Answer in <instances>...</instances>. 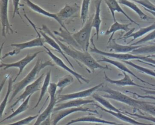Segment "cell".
Here are the masks:
<instances>
[{"instance_id":"obj_16","label":"cell","mask_w":155,"mask_h":125,"mask_svg":"<svg viewBox=\"0 0 155 125\" xmlns=\"http://www.w3.org/2000/svg\"><path fill=\"white\" fill-rule=\"evenodd\" d=\"M108 46L107 47L110 49V50H113L116 53H128L131 52L134 50L138 49L142 46L138 45V46H131V45H122L117 43L116 42V39H113L110 42H108Z\"/></svg>"},{"instance_id":"obj_33","label":"cell","mask_w":155,"mask_h":125,"mask_svg":"<svg viewBox=\"0 0 155 125\" xmlns=\"http://www.w3.org/2000/svg\"><path fill=\"white\" fill-rule=\"evenodd\" d=\"M13 80H12V76H9V79H8V87H7V92L5 94V96L4 98V100L2 101L1 103V116L2 117L3 115V113L4 112L5 108L6 107L7 101L8 100V98L10 96V93L11 92H12V89H13Z\"/></svg>"},{"instance_id":"obj_24","label":"cell","mask_w":155,"mask_h":125,"mask_svg":"<svg viewBox=\"0 0 155 125\" xmlns=\"http://www.w3.org/2000/svg\"><path fill=\"white\" fill-rule=\"evenodd\" d=\"M97 106L98 107H99L102 110H103V111H104L105 112H107L108 113L111 114L114 117L117 118L118 119H119V120H122L123 121H125V122L132 124H134V125H153L152 124H146V123H140V122H139L137 121H136L135 120H134V119H133V118H130V117H128L127 115H125L122 112H113V111L108 110L107 109H104L103 107H101L99 106Z\"/></svg>"},{"instance_id":"obj_18","label":"cell","mask_w":155,"mask_h":125,"mask_svg":"<svg viewBox=\"0 0 155 125\" xmlns=\"http://www.w3.org/2000/svg\"><path fill=\"white\" fill-rule=\"evenodd\" d=\"M123 74H124V78L120 79H112L111 78H110L105 73H104V75H105V80L107 82H108L111 84H116L117 86H137V87H143V86L139 85L137 84H136V83L134 82V81H133L131 79V78H130V76L127 73V72H122Z\"/></svg>"},{"instance_id":"obj_39","label":"cell","mask_w":155,"mask_h":125,"mask_svg":"<svg viewBox=\"0 0 155 125\" xmlns=\"http://www.w3.org/2000/svg\"><path fill=\"white\" fill-rule=\"evenodd\" d=\"M38 117V115H34V116H28L24 119H22L19 121H18L16 122L11 123V124H5V125H26L29 124L30 123H31L33 120H34L35 119L37 118Z\"/></svg>"},{"instance_id":"obj_10","label":"cell","mask_w":155,"mask_h":125,"mask_svg":"<svg viewBox=\"0 0 155 125\" xmlns=\"http://www.w3.org/2000/svg\"><path fill=\"white\" fill-rule=\"evenodd\" d=\"M44 47L47 50V53L48 55V56H50V57L51 58V59L53 60V61L54 62V63L57 65L58 66L61 67L62 69H64L65 70L67 71L68 72H69L71 75H72L73 76H74L78 80V82L80 83V84H82V82H81V80L83 81V82H85L86 83H89V80L85 78L82 75L79 74V73L75 72L74 70L70 69L69 67H68L65 63L58 56H57L56 55H55L52 52L50 51V50L47 48L46 46H44Z\"/></svg>"},{"instance_id":"obj_27","label":"cell","mask_w":155,"mask_h":125,"mask_svg":"<svg viewBox=\"0 0 155 125\" xmlns=\"http://www.w3.org/2000/svg\"><path fill=\"white\" fill-rule=\"evenodd\" d=\"M117 1L119 4H122L124 5H125V6L129 7L130 8H131V10H133L134 12H135L139 15V16L140 17V18L141 19H142V20H148L150 18L146 14H145L141 10V9H140L138 7V6L134 2H133L130 1L128 0H118Z\"/></svg>"},{"instance_id":"obj_22","label":"cell","mask_w":155,"mask_h":125,"mask_svg":"<svg viewBox=\"0 0 155 125\" xmlns=\"http://www.w3.org/2000/svg\"><path fill=\"white\" fill-rule=\"evenodd\" d=\"M40 34L41 35H42V36L44 38V41L46 43H47L48 44H49L52 48L54 49L57 52H58L59 53H60L63 56L64 58L65 59V60L68 62V63L70 65V66L71 67H73V70H74V67L73 65L71 64V62L70 61V60L68 59V58L67 57V56L65 55V53H64L63 50H62V49L61 48L60 46L58 44V43L56 42V41L55 39H54L53 38H51L50 36L47 35V33L45 32H44V31H40Z\"/></svg>"},{"instance_id":"obj_26","label":"cell","mask_w":155,"mask_h":125,"mask_svg":"<svg viewBox=\"0 0 155 125\" xmlns=\"http://www.w3.org/2000/svg\"><path fill=\"white\" fill-rule=\"evenodd\" d=\"M130 24H121V23L118 22L117 21H115L105 32L106 35L111 34L108 42H110L111 41L113 36L116 32L119 31V30H124L125 32H130L131 30L130 29V28L128 27Z\"/></svg>"},{"instance_id":"obj_32","label":"cell","mask_w":155,"mask_h":125,"mask_svg":"<svg viewBox=\"0 0 155 125\" xmlns=\"http://www.w3.org/2000/svg\"><path fill=\"white\" fill-rule=\"evenodd\" d=\"M74 81L73 77L71 75H68L59 79L58 83H57V86L58 88V90H57V95H60L61 92L63 90V89L66 87L67 86H69L71 83H73Z\"/></svg>"},{"instance_id":"obj_15","label":"cell","mask_w":155,"mask_h":125,"mask_svg":"<svg viewBox=\"0 0 155 125\" xmlns=\"http://www.w3.org/2000/svg\"><path fill=\"white\" fill-rule=\"evenodd\" d=\"M98 62H108V63H110L112 65H113L114 66L116 67L117 69H119V70H122V72H125L130 75H131L132 76H133L134 77H135L136 79H137L138 80L140 81L142 83H147L148 84H150L151 86H155L154 84H151L148 82H146L145 81L143 80L142 79L140 78L139 77H138L137 75H136L132 71H131L124 64L122 63V62L121 61H117V60H113V59H111L110 58H106V57H102L101 59H99L97 60Z\"/></svg>"},{"instance_id":"obj_7","label":"cell","mask_w":155,"mask_h":125,"mask_svg":"<svg viewBox=\"0 0 155 125\" xmlns=\"http://www.w3.org/2000/svg\"><path fill=\"white\" fill-rule=\"evenodd\" d=\"M42 52V51L36 52H35V53H34L33 54H31V55L27 54L22 59H21V60L15 62H12V63H4V62H1V65H0V67L1 68H3V69H4V70L8 69L9 68H12V67L18 68L19 69V72L16 75L15 78L13 79V82H15V81L16 80L18 77L21 74V73L22 72L23 70L25 69L26 66L28 64H29L33 59H34L39 53H41Z\"/></svg>"},{"instance_id":"obj_38","label":"cell","mask_w":155,"mask_h":125,"mask_svg":"<svg viewBox=\"0 0 155 125\" xmlns=\"http://www.w3.org/2000/svg\"><path fill=\"white\" fill-rule=\"evenodd\" d=\"M155 39V30L150 32L147 35L144 36L143 38H141L140 40L136 41V42L131 44V46H138L139 44L147 42L150 41H153Z\"/></svg>"},{"instance_id":"obj_46","label":"cell","mask_w":155,"mask_h":125,"mask_svg":"<svg viewBox=\"0 0 155 125\" xmlns=\"http://www.w3.org/2000/svg\"><path fill=\"white\" fill-rule=\"evenodd\" d=\"M51 116H49L45 120L42 122L39 125H51Z\"/></svg>"},{"instance_id":"obj_21","label":"cell","mask_w":155,"mask_h":125,"mask_svg":"<svg viewBox=\"0 0 155 125\" xmlns=\"http://www.w3.org/2000/svg\"><path fill=\"white\" fill-rule=\"evenodd\" d=\"M79 7L76 4L73 5H69L66 4L65 6L56 13V15L58 18L63 22L64 20L69 18L74 13H76L79 10Z\"/></svg>"},{"instance_id":"obj_25","label":"cell","mask_w":155,"mask_h":125,"mask_svg":"<svg viewBox=\"0 0 155 125\" xmlns=\"http://www.w3.org/2000/svg\"><path fill=\"white\" fill-rule=\"evenodd\" d=\"M102 0H97L96 3V11L94 15V17L92 20V27L96 30V34L97 35V39L99 38L100 27L102 22V20L101 19L100 14H101V4Z\"/></svg>"},{"instance_id":"obj_43","label":"cell","mask_w":155,"mask_h":125,"mask_svg":"<svg viewBox=\"0 0 155 125\" xmlns=\"http://www.w3.org/2000/svg\"><path fill=\"white\" fill-rule=\"evenodd\" d=\"M131 115H133L135 116L137 118H141V119H144V120H147L148 121H151L152 122H154L155 123V117L153 116V115H149V116H144V115H138V114H131L129 113Z\"/></svg>"},{"instance_id":"obj_40","label":"cell","mask_w":155,"mask_h":125,"mask_svg":"<svg viewBox=\"0 0 155 125\" xmlns=\"http://www.w3.org/2000/svg\"><path fill=\"white\" fill-rule=\"evenodd\" d=\"M134 1L141 5L145 8L155 12V5L151 3L149 0H138V1Z\"/></svg>"},{"instance_id":"obj_53","label":"cell","mask_w":155,"mask_h":125,"mask_svg":"<svg viewBox=\"0 0 155 125\" xmlns=\"http://www.w3.org/2000/svg\"><path fill=\"white\" fill-rule=\"evenodd\" d=\"M102 125H104V124H102ZM107 125H109V124H107Z\"/></svg>"},{"instance_id":"obj_6","label":"cell","mask_w":155,"mask_h":125,"mask_svg":"<svg viewBox=\"0 0 155 125\" xmlns=\"http://www.w3.org/2000/svg\"><path fill=\"white\" fill-rule=\"evenodd\" d=\"M91 42L93 45V47L90 49V51L91 52L97 53L101 55H103L105 56H108L110 58H116L117 59H119L121 61H129L130 59H136V60H143L144 56H138L136 55H133L132 53H109L106 52L105 51L98 49L94 45L93 39H91Z\"/></svg>"},{"instance_id":"obj_17","label":"cell","mask_w":155,"mask_h":125,"mask_svg":"<svg viewBox=\"0 0 155 125\" xmlns=\"http://www.w3.org/2000/svg\"><path fill=\"white\" fill-rule=\"evenodd\" d=\"M105 4H107V7H108L111 15L113 16V20L114 21H116V18H115V14L114 12H119L121 13L122 14H123L132 23H134L137 25H139L136 21H134L133 19H131L124 10L123 9L121 8V7L119 5V3L118 2V1L117 0H104Z\"/></svg>"},{"instance_id":"obj_51","label":"cell","mask_w":155,"mask_h":125,"mask_svg":"<svg viewBox=\"0 0 155 125\" xmlns=\"http://www.w3.org/2000/svg\"><path fill=\"white\" fill-rule=\"evenodd\" d=\"M152 103V104H153L155 105V102H154V103Z\"/></svg>"},{"instance_id":"obj_4","label":"cell","mask_w":155,"mask_h":125,"mask_svg":"<svg viewBox=\"0 0 155 125\" xmlns=\"http://www.w3.org/2000/svg\"><path fill=\"white\" fill-rule=\"evenodd\" d=\"M92 20L91 18L89 19L79 31L72 34L73 37L83 51H88L89 47L90 35L93 27Z\"/></svg>"},{"instance_id":"obj_2","label":"cell","mask_w":155,"mask_h":125,"mask_svg":"<svg viewBox=\"0 0 155 125\" xmlns=\"http://www.w3.org/2000/svg\"><path fill=\"white\" fill-rule=\"evenodd\" d=\"M54 64L51 61L48 60L46 61H42V59L39 58L38 59L35 65L33 66L30 72L20 81L13 85L12 89V95L10 99V101H12L15 96L19 93L23 89L25 88L26 86L32 83L36 78V75L43 69L47 66H53Z\"/></svg>"},{"instance_id":"obj_44","label":"cell","mask_w":155,"mask_h":125,"mask_svg":"<svg viewBox=\"0 0 155 125\" xmlns=\"http://www.w3.org/2000/svg\"><path fill=\"white\" fill-rule=\"evenodd\" d=\"M127 92H129L133 95H134L136 96H137L138 98H149V99H151L153 100H155V95H141L139 94H137L136 93H134V92H131L130 91H127Z\"/></svg>"},{"instance_id":"obj_52","label":"cell","mask_w":155,"mask_h":125,"mask_svg":"<svg viewBox=\"0 0 155 125\" xmlns=\"http://www.w3.org/2000/svg\"><path fill=\"white\" fill-rule=\"evenodd\" d=\"M153 42H154V43H155V39H154V40H153Z\"/></svg>"},{"instance_id":"obj_55","label":"cell","mask_w":155,"mask_h":125,"mask_svg":"<svg viewBox=\"0 0 155 125\" xmlns=\"http://www.w3.org/2000/svg\"><path fill=\"white\" fill-rule=\"evenodd\" d=\"M154 1H155V0H154Z\"/></svg>"},{"instance_id":"obj_8","label":"cell","mask_w":155,"mask_h":125,"mask_svg":"<svg viewBox=\"0 0 155 125\" xmlns=\"http://www.w3.org/2000/svg\"><path fill=\"white\" fill-rule=\"evenodd\" d=\"M104 86V83H100L94 87L91 88L83 90L81 91H79L77 92L68 93V94H63V95H58L56 96L57 98V103H60L61 101H65L70 100L74 99H81L83 98H85L92 95L94 93L95 91L97 90L99 88Z\"/></svg>"},{"instance_id":"obj_49","label":"cell","mask_w":155,"mask_h":125,"mask_svg":"<svg viewBox=\"0 0 155 125\" xmlns=\"http://www.w3.org/2000/svg\"><path fill=\"white\" fill-rule=\"evenodd\" d=\"M144 9H145V10H146L147 12H149V13H150L151 14H152L154 17H155V12H153V11H151V10H148V9H147V8H144Z\"/></svg>"},{"instance_id":"obj_54","label":"cell","mask_w":155,"mask_h":125,"mask_svg":"<svg viewBox=\"0 0 155 125\" xmlns=\"http://www.w3.org/2000/svg\"><path fill=\"white\" fill-rule=\"evenodd\" d=\"M133 1H138V0H133Z\"/></svg>"},{"instance_id":"obj_45","label":"cell","mask_w":155,"mask_h":125,"mask_svg":"<svg viewBox=\"0 0 155 125\" xmlns=\"http://www.w3.org/2000/svg\"><path fill=\"white\" fill-rule=\"evenodd\" d=\"M142 61H145V62H150L151 64H153L155 65V59H154L153 58H151L148 57V56H144L143 60H142Z\"/></svg>"},{"instance_id":"obj_20","label":"cell","mask_w":155,"mask_h":125,"mask_svg":"<svg viewBox=\"0 0 155 125\" xmlns=\"http://www.w3.org/2000/svg\"><path fill=\"white\" fill-rule=\"evenodd\" d=\"M53 33H54V34L57 36H59V37L63 38V39H59L61 41H63V42H65L67 43H68L69 45L71 46L72 47H73V48L78 49L79 50H82L81 47H80V46L77 43V42L75 41V39H74V38L72 36V34H71V33L69 31H67L65 29H62V28H60L59 29V32L58 31H54Z\"/></svg>"},{"instance_id":"obj_37","label":"cell","mask_w":155,"mask_h":125,"mask_svg":"<svg viewBox=\"0 0 155 125\" xmlns=\"http://www.w3.org/2000/svg\"><path fill=\"white\" fill-rule=\"evenodd\" d=\"M138 109L147 112L151 115L155 117V105L151 103L141 101Z\"/></svg>"},{"instance_id":"obj_48","label":"cell","mask_w":155,"mask_h":125,"mask_svg":"<svg viewBox=\"0 0 155 125\" xmlns=\"http://www.w3.org/2000/svg\"><path fill=\"white\" fill-rule=\"evenodd\" d=\"M137 61H139V62H142V63H143V64H147V65H148V66H151V67L155 68V65H154V64H151V63H150V62H145V61H142V60H137Z\"/></svg>"},{"instance_id":"obj_34","label":"cell","mask_w":155,"mask_h":125,"mask_svg":"<svg viewBox=\"0 0 155 125\" xmlns=\"http://www.w3.org/2000/svg\"><path fill=\"white\" fill-rule=\"evenodd\" d=\"M90 2V0H82L81 7V19L82 20V24H85L87 22L88 15Z\"/></svg>"},{"instance_id":"obj_3","label":"cell","mask_w":155,"mask_h":125,"mask_svg":"<svg viewBox=\"0 0 155 125\" xmlns=\"http://www.w3.org/2000/svg\"><path fill=\"white\" fill-rule=\"evenodd\" d=\"M97 90L104 92L106 93V94L102 95V96L104 98L112 99L123 103L136 109H138L139 106L141 102V101H139L133 98H131L129 96L126 95L125 94L118 90L112 89L108 86H102L101 88H99Z\"/></svg>"},{"instance_id":"obj_36","label":"cell","mask_w":155,"mask_h":125,"mask_svg":"<svg viewBox=\"0 0 155 125\" xmlns=\"http://www.w3.org/2000/svg\"><path fill=\"white\" fill-rule=\"evenodd\" d=\"M133 55L145 54V53H155V44L142 46L131 52Z\"/></svg>"},{"instance_id":"obj_14","label":"cell","mask_w":155,"mask_h":125,"mask_svg":"<svg viewBox=\"0 0 155 125\" xmlns=\"http://www.w3.org/2000/svg\"><path fill=\"white\" fill-rule=\"evenodd\" d=\"M94 101L91 100H83L82 98L81 99H74V100H70L68 101H67L65 103H59L55 106L53 112H57L58 110H60L61 109H66V108H70V107H79L82 105H84L86 104L89 103H93Z\"/></svg>"},{"instance_id":"obj_41","label":"cell","mask_w":155,"mask_h":125,"mask_svg":"<svg viewBox=\"0 0 155 125\" xmlns=\"http://www.w3.org/2000/svg\"><path fill=\"white\" fill-rule=\"evenodd\" d=\"M57 89H58L57 84H56L54 83H50V86L48 89V91H47L48 93V95H49L50 100L56 98V93L57 92Z\"/></svg>"},{"instance_id":"obj_23","label":"cell","mask_w":155,"mask_h":125,"mask_svg":"<svg viewBox=\"0 0 155 125\" xmlns=\"http://www.w3.org/2000/svg\"><path fill=\"white\" fill-rule=\"evenodd\" d=\"M57 103V98L50 99V102L45 109V110L38 115L35 123L33 125H39L42 122L45 120L49 116L51 115V113L53 112V109Z\"/></svg>"},{"instance_id":"obj_30","label":"cell","mask_w":155,"mask_h":125,"mask_svg":"<svg viewBox=\"0 0 155 125\" xmlns=\"http://www.w3.org/2000/svg\"><path fill=\"white\" fill-rule=\"evenodd\" d=\"M92 97L98 103H99L101 104H102L104 107H105L107 109L113 111V112H121L118 109H117L115 106H114L109 101L106 100L104 97L102 96H100L99 95L93 93L92 94Z\"/></svg>"},{"instance_id":"obj_50","label":"cell","mask_w":155,"mask_h":125,"mask_svg":"<svg viewBox=\"0 0 155 125\" xmlns=\"http://www.w3.org/2000/svg\"><path fill=\"white\" fill-rule=\"evenodd\" d=\"M148 57H150V56H151V57H154V56H155V55H148Z\"/></svg>"},{"instance_id":"obj_12","label":"cell","mask_w":155,"mask_h":125,"mask_svg":"<svg viewBox=\"0 0 155 125\" xmlns=\"http://www.w3.org/2000/svg\"><path fill=\"white\" fill-rule=\"evenodd\" d=\"M44 77V73H42L36 80H35V81H33L32 83H31L29 85H28L27 86H26V87L25 88V90L23 92V93L17 98L16 101L11 106L10 108L12 109L19 101H21V100L24 101L29 95H32L35 92L38 91L39 89H40V86H41V84H42V82Z\"/></svg>"},{"instance_id":"obj_42","label":"cell","mask_w":155,"mask_h":125,"mask_svg":"<svg viewBox=\"0 0 155 125\" xmlns=\"http://www.w3.org/2000/svg\"><path fill=\"white\" fill-rule=\"evenodd\" d=\"M12 1L13 2V12L12 18H13L16 14H18L21 18V16L19 12V5L20 0H12Z\"/></svg>"},{"instance_id":"obj_28","label":"cell","mask_w":155,"mask_h":125,"mask_svg":"<svg viewBox=\"0 0 155 125\" xmlns=\"http://www.w3.org/2000/svg\"><path fill=\"white\" fill-rule=\"evenodd\" d=\"M155 30V22H154L151 25L145 27H143V28H140L139 30H137V32H133L132 33L123 37V38L124 39H127V38H133V39L131 41H133V40L136 39L137 38H139L143 35H144L145 34L150 32L153 30Z\"/></svg>"},{"instance_id":"obj_11","label":"cell","mask_w":155,"mask_h":125,"mask_svg":"<svg viewBox=\"0 0 155 125\" xmlns=\"http://www.w3.org/2000/svg\"><path fill=\"white\" fill-rule=\"evenodd\" d=\"M8 0H1L0 16L2 25V34L4 37L6 36V33H13V30L10 26L8 18Z\"/></svg>"},{"instance_id":"obj_13","label":"cell","mask_w":155,"mask_h":125,"mask_svg":"<svg viewBox=\"0 0 155 125\" xmlns=\"http://www.w3.org/2000/svg\"><path fill=\"white\" fill-rule=\"evenodd\" d=\"M25 2L27 4V5L33 11L39 13V14H41L42 15H44L47 17H49V18H53L64 29H65V30L67 31H68V29H67V27H65V24H64V22L62 21H61L58 17L56 13H50L47 11H46L45 10H44V8H42V7H41L40 6L36 5V4H35L34 2H33L32 1H31L30 0H25Z\"/></svg>"},{"instance_id":"obj_9","label":"cell","mask_w":155,"mask_h":125,"mask_svg":"<svg viewBox=\"0 0 155 125\" xmlns=\"http://www.w3.org/2000/svg\"><path fill=\"white\" fill-rule=\"evenodd\" d=\"M76 112H93L95 113H98L96 110H93L89 108L82 107V106L76 107H70V108L61 109L57 112H53V113H52V117H51V121L52 125H56L61 120Z\"/></svg>"},{"instance_id":"obj_56","label":"cell","mask_w":155,"mask_h":125,"mask_svg":"<svg viewBox=\"0 0 155 125\" xmlns=\"http://www.w3.org/2000/svg\"><path fill=\"white\" fill-rule=\"evenodd\" d=\"M154 57H155V56H154Z\"/></svg>"},{"instance_id":"obj_35","label":"cell","mask_w":155,"mask_h":125,"mask_svg":"<svg viewBox=\"0 0 155 125\" xmlns=\"http://www.w3.org/2000/svg\"><path fill=\"white\" fill-rule=\"evenodd\" d=\"M122 62H124L129 66H132L133 68L137 69V70L141 72L142 73H145L147 75H151V76H153L154 77H155V71H153L151 69H147L145 67H142V66H140L139 65H137L130 61H122Z\"/></svg>"},{"instance_id":"obj_19","label":"cell","mask_w":155,"mask_h":125,"mask_svg":"<svg viewBox=\"0 0 155 125\" xmlns=\"http://www.w3.org/2000/svg\"><path fill=\"white\" fill-rule=\"evenodd\" d=\"M104 123V124H107L109 125H121L119 123L113 122V121H110L108 120H105L99 118H97L94 116H85L82 117H80L74 120H72L70 121L68 123L64 125H70L73 123Z\"/></svg>"},{"instance_id":"obj_5","label":"cell","mask_w":155,"mask_h":125,"mask_svg":"<svg viewBox=\"0 0 155 125\" xmlns=\"http://www.w3.org/2000/svg\"><path fill=\"white\" fill-rule=\"evenodd\" d=\"M27 20L31 23V24L33 25V27L35 28L36 32L38 33V37L32 39L31 41H28L25 42H22V43H19V44H12L10 45V46L12 47H14L16 48L15 50H14L12 52H8L7 53H6L4 56L2 57V58H4L8 56H13V55H16L17 54H18L21 50L25 49H27V48H31V47H44V42L40 36V33L38 32L37 29H36V27L33 25V22L29 19V18H27Z\"/></svg>"},{"instance_id":"obj_29","label":"cell","mask_w":155,"mask_h":125,"mask_svg":"<svg viewBox=\"0 0 155 125\" xmlns=\"http://www.w3.org/2000/svg\"><path fill=\"white\" fill-rule=\"evenodd\" d=\"M50 77H51V70H49L46 73V75L45 76L42 86V87H41V89H40L41 92H40V95H39L38 100L37 103L36 104L35 106L33 108H36V107H38V104H39L41 101L42 100L44 96L45 95L46 92L48 91V87H49L50 84Z\"/></svg>"},{"instance_id":"obj_31","label":"cell","mask_w":155,"mask_h":125,"mask_svg":"<svg viewBox=\"0 0 155 125\" xmlns=\"http://www.w3.org/2000/svg\"><path fill=\"white\" fill-rule=\"evenodd\" d=\"M32 95H29L25 100H24L23 101V102L21 104V105L12 113H11L10 115L7 116L6 118H5L1 123H2V121H5V120H9V119H11L16 116H17L18 115L25 112L28 107V103H29V101H30V99L31 98Z\"/></svg>"},{"instance_id":"obj_1","label":"cell","mask_w":155,"mask_h":125,"mask_svg":"<svg viewBox=\"0 0 155 125\" xmlns=\"http://www.w3.org/2000/svg\"><path fill=\"white\" fill-rule=\"evenodd\" d=\"M43 30L44 32L48 33L49 36L53 38L56 41L58 44L60 46L61 48L63 50V52L67 55L70 56V57L73 58L77 61H79L81 63L84 64L86 67L92 70L93 72H94L95 69H107V70H111L107 66H104L100 64L97 61H96L88 51H82L76 49L74 48H70L69 46L65 45L57 37H56L53 32L47 27L45 25H42V28L41 29Z\"/></svg>"},{"instance_id":"obj_47","label":"cell","mask_w":155,"mask_h":125,"mask_svg":"<svg viewBox=\"0 0 155 125\" xmlns=\"http://www.w3.org/2000/svg\"><path fill=\"white\" fill-rule=\"evenodd\" d=\"M141 90L143 91L147 95H155V90H147V89H141Z\"/></svg>"}]
</instances>
